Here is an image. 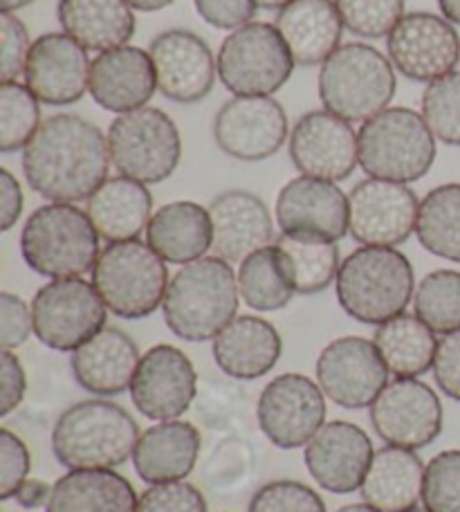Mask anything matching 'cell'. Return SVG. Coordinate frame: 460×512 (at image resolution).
I'll return each mask as SVG.
<instances>
[{
    "instance_id": "41",
    "label": "cell",
    "mask_w": 460,
    "mask_h": 512,
    "mask_svg": "<svg viewBox=\"0 0 460 512\" xmlns=\"http://www.w3.org/2000/svg\"><path fill=\"white\" fill-rule=\"evenodd\" d=\"M422 117L438 142L460 146V72H449L425 88Z\"/></svg>"
},
{
    "instance_id": "7",
    "label": "cell",
    "mask_w": 460,
    "mask_h": 512,
    "mask_svg": "<svg viewBox=\"0 0 460 512\" xmlns=\"http://www.w3.org/2000/svg\"><path fill=\"white\" fill-rule=\"evenodd\" d=\"M360 167L368 178L411 185L436 162V135L422 113L393 106L364 122L357 133Z\"/></svg>"
},
{
    "instance_id": "3",
    "label": "cell",
    "mask_w": 460,
    "mask_h": 512,
    "mask_svg": "<svg viewBox=\"0 0 460 512\" xmlns=\"http://www.w3.org/2000/svg\"><path fill=\"white\" fill-rule=\"evenodd\" d=\"M140 436L124 407L104 398L81 400L54 423L52 452L68 470H113L135 454Z\"/></svg>"
},
{
    "instance_id": "27",
    "label": "cell",
    "mask_w": 460,
    "mask_h": 512,
    "mask_svg": "<svg viewBox=\"0 0 460 512\" xmlns=\"http://www.w3.org/2000/svg\"><path fill=\"white\" fill-rule=\"evenodd\" d=\"M274 27L288 43L297 66H324L342 45L344 21L335 0H292L279 9Z\"/></svg>"
},
{
    "instance_id": "17",
    "label": "cell",
    "mask_w": 460,
    "mask_h": 512,
    "mask_svg": "<svg viewBox=\"0 0 460 512\" xmlns=\"http://www.w3.org/2000/svg\"><path fill=\"white\" fill-rule=\"evenodd\" d=\"M218 149L241 162H261L288 142V115L272 97H232L211 126Z\"/></svg>"
},
{
    "instance_id": "45",
    "label": "cell",
    "mask_w": 460,
    "mask_h": 512,
    "mask_svg": "<svg viewBox=\"0 0 460 512\" xmlns=\"http://www.w3.org/2000/svg\"><path fill=\"white\" fill-rule=\"evenodd\" d=\"M32 43L21 18L14 12L0 14V84H9L23 75Z\"/></svg>"
},
{
    "instance_id": "11",
    "label": "cell",
    "mask_w": 460,
    "mask_h": 512,
    "mask_svg": "<svg viewBox=\"0 0 460 512\" xmlns=\"http://www.w3.org/2000/svg\"><path fill=\"white\" fill-rule=\"evenodd\" d=\"M30 306L36 340L52 351L75 353L106 328L104 299L81 277L52 279L36 290Z\"/></svg>"
},
{
    "instance_id": "52",
    "label": "cell",
    "mask_w": 460,
    "mask_h": 512,
    "mask_svg": "<svg viewBox=\"0 0 460 512\" xmlns=\"http://www.w3.org/2000/svg\"><path fill=\"white\" fill-rule=\"evenodd\" d=\"M23 214V189L12 171L0 169V230L9 232Z\"/></svg>"
},
{
    "instance_id": "53",
    "label": "cell",
    "mask_w": 460,
    "mask_h": 512,
    "mask_svg": "<svg viewBox=\"0 0 460 512\" xmlns=\"http://www.w3.org/2000/svg\"><path fill=\"white\" fill-rule=\"evenodd\" d=\"M52 495V486L43 479H27L16 492V504L25 510H36L41 506H48Z\"/></svg>"
},
{
    "instance_id": "49",
    "label": "cell",
    "mask_w": 460,
    "mask_h": 512,
    "mask_svg": "<svg viewBox=\"0 0 460 512\" xmlns=\"http://www.w3.org/2000/svg\"><path fill=\"white\" fill-rule=\"evenodd\" d=\"M193 7L207 25L227 32L252 23L259 9L256 0H193Z\"/></svg>"
},
{
    "instance_id": "50",
    "label": "cell",
    "mask_w": 460,
    "mask_h": 512,
    "mask_svg": "<svg viewBox=\"0 0 460 512\" xmlns=\"http://www.w3.org/2000/svg\"><path fill=\"white\" fill-rule=\"evenodd\" d=\"M434 380L447 398L460 402V331L443 335L434 362Z\"/></svg>"
},
{
    "instance_id": "29",
    "label": "cell",
    "mask_w": 460,
    "mask_h": 512,
    "mask_svg": "<svg viewBox=\"0 0 460 512\" xmlns=\"http://www.w3.org/2000/svg\"><path fill=\"white\" fill-rule=\"evenodd\" d=\"M200 454V432L187 420H164L146 429L137 441L133 465L140 479L158 483L184 481L193 472Z\"/></svg>"
},
{
    "instance_id": "30",
    "label": "cell",
    "mask_w": 460,
    "mask_h": 512,
    "mask_svg": "<svg viewBox=\"0 0 460 512\" xmlns=\"http://www.w3.org/2000/svg\"><path fill=\"white\" fill-rule=\"evenodd\" d=\"M146 243L167 263L187 265L202 259L214 245L209 209L191 200L162 205L146 227Z\"/></svg>"
},
{
    "instance_id": "9",
    "label": "cell",
    "mask_w": 460,
    "mask_h": 512,
    "mask_svg": "<svg viewBox=\"0 0 460 512\" xmlns=\"http://www.w3.org/2000/svg\"><path fill=\"white\" fill-rule=\"evenodd\" d=\"M216 63L220 84L234 97H272L288 84L297 66L279 30L261 21L229 34Z\"/></svg>"
},
{
    "instance_id": "22",
    "label": "cell",
    "mask_w": 460,
    "mask_h": 512,
    "mask_svg": "<svg viewBox=\"0 0 460 512\" xmlns=\"http://www.w3.org/2000/svg\"><path fill=\"white\" fill-rule=\"evenodd\" d=\"M373 456V441L362 427L333 420L310 438L303 463L319 488L333 495H351L362 488Z\"/></svg>"
},
{
    "instance_id": "10",
    "label": "cell",
    "mask_w": 460,
    "mask_h": 512,
    "mask_svg": "<svg viewBox=\"0 0 460 512\" xmlns=\"http://www.w3.org/2000/svg\"><path fill=\"white\" fill-rule=\"evenodd\" d=\"M108 146L113 167L144 185H158L171 178L182 160V137L176 122L151 106L117 115L108 128Z\"/></svg>"
},
{
    "instance_id": "15",
    "label": "cell",
    "mask_w": 460,
    "mask_h": 512,
    "mask_svg": "<svg viewBox=\"0 0 460 512\" xmlns=\"http://www.w3.org/2000/svg\"><path fill=\"white\" fill-rule=\"evenodd\" d=\"M371 423L386 445L422 450L443 432V402L418 378H395L371 405Z\"/></svg>"
},
{
    "instance_id": "39",
    "label": "cell",
    "mask_w": 460,
    "mask_h": 512,
    "mask_svg": "<svg viewBox=\"0 0 460 512\" xmlns=\"http://www.w3.org/2000/svg\"><path fill=\"white\" fill-rule=\"evenodd\" d=\"M413 310L436 335L460 331V272H429L416 286Z\"/></svg>"
},
{
    "instance_id": "31",
    "label": "cell",
    "mask_w": 460,
    "mask_h": 512,
    "mask_svg": "<svg viewBox=\"0 0 460 512\" xmlns=\"http://www.w3.org/2000/svg\"><path fill=\"white\" fill-rule=\"evenodd\" d=\"M86 212L104 241H135L151 223L153 196L144 182L126 176L108 178L88 198Z\"/></svg>"
},
{
    "instance_id": "20",
    "label": "cell",
    "mask_w": 460,
    "mask_h": 512,
    "mask_svg": "<svg viewBox=\"0 0 460 512\" xmlns=\"http://www.w3.org/2000/svg\"><path fill=\"white\" fill-rule=\"evenodd\" d=\"M149 54L158 75V90L171 102L191 106L211 95L218 63L207 41L191 30H167L155 36Z\"/></svg>"
},
{
    "instance_id": "54",
    "label": "cell",
    "mask_w": 460,
    "mask_h": 512,
    "mask_svg": "<svg viewBox=\"0 0 460 512\" xmlns=\"http://www.w3.org/2000/svg\"><path fill=\"white\" fill-rule=\"evenodd\" d=\"M128 5H131L133 9H137V12H160V9H167L169 5L176 3V0H126Z\"/></svg>"
},
{
    "instance_id": "34",
    "label": "cell",
    "mask_w": 460,
    "mask_h": 512,
    "mask_svg": "<svg viewBox=\"0 0 460 512\" xmlns=\"http://www.w3.org/2000/svg\"><path fill=\"white\" fill-rule=\"evenodd\" d=\"M131 481L113 470H70L54 483L45 512H137Z\"/></svg>"
},
{
    "instance_id": "16",
    "label": "cell",
    "mask_w": 460,
    "mask_h": 512,
    "mask_svg": "<svg viewBox=\"0 0 460 512\" xmlns=\"http://www.w3.org/2000/svg\"><path fill=\"white\" fill-rule=\"evenodd\" d=\"M386 52L400 75L418 84H431L456 70L460 36L445 16L411 12L386 36Z\"/></svg>"
},
{
    "instance_id": "42",
    "label": "cell",
    "mask_w": 460,
    "mask_h": 512,
    "mask_svg": "<svg viewBox=\"0 0 460 512\" xmlns=\"http://www.w3.org/2000/svg\"><path fill=\"white\" fill-rule=\"evenodd\" d=\"M344 27L360 39H384L404 18V0H335Z\"/></svg>"
},
{
    "instance_id": "56",
    "label": "cell",
    "mask_w": 460,
    "mask_h": 512,
    "mask_svg": "<svg viewBox=\"0 0 460 512\" xmlns=\"http://www.w3.org/2000/svg\"><path fill=\"white\" fill-rule=\"evenodd\" d=\"M32 3H36V0H0V7H3V12H18V9Z\"/></svg>"
},
{
    "instance_id": "38",
    "label": "cell",
    "mask_w": 460,
    "mask_h": 512,
    "mask_svg": "<svg viewBox=\"0 0 460 512\" xmlns=\"http://www.w3.org/2000/svg\"><path fill=\"white\" fill-rule=\"evenodd\" d=\"M238 290H241V299L245 304L252 310H259V313L281 310L297 295L288 274H285L276 245L256 250L241 263V268H238Z\"/></svg>"
},
{
    "instance_id": "23",
    "label": "cell",
    "mask_w": 460,
    "mask_h": 512,
    "mask_svg": "<svg viewBox=\"0 0 460 512\" xmlns=\"http://www.w3.org/2000/svg\"><path fill=\"white\" fill-rule=\"evenodd\" d=\"M90 59L84 45L66 32L41 34L25 63V86L41 104L70 106L88 93Z\"/></svg>"
},
{
    "instance_id": "5",
    "label": "cell",
    "mask_w": 460,
    "mask_h": 512,
    "mask_svg": "<svg viewBox=\"0 0 460 512\" xmlns=\"http://www.w3.org/2000/svg\"><path fill=\"white\" fill-rule=\"evenodd\" d=\"M99 232L88 212L70 203L34 209L23 225L21 254L27 268L48 279L84 277L99 259Z\"/></svg>"
},
{
    "instance_id": "33",
    "label": "cell",
    "mask_w": 460,
    "mask_h": 512,
    "mask_svg": "<svg viewBox=\"0 0 460 512\" xmlns=\"http://www.w3.org/2000/svg\"><path fill=\"white\" fill-rule=\"evenodd\" d=\"M63 32L92 52L128 45L135 34V14L126 0H59Z\"/></svg>"
},
{
    "instance_id": "58",
    "label": "cell",
    "mask_w": 460,
    "mask_h": 512,
    "mask_svg": "<svg viewBox=\"0 0 460 512\" xmlns=\"http://www.w3.org/2000/svg\"><path fill=\"white\" fill-rule=\"evenodd\" d=\"M288 3H292V0H256V5H259L261 9H276V12L283 9Z\"/></svg>"
},
{
    "instance_id": "1",
    "label": "cell",
    "mask_w": 460,
    "mask_h": 512,
    "mask_svg": "<svg viewBox=\"0 0 460 512\" xmlns=\"http://www.w3.org/2000/svg\"><path fill=\"white\" fill-rule=\"evenodd\" d=\"M108 135L75 113L43 120L23 149L27 185L50 203H81L108 180Z\"/></svg>"
},
{
    "instance_id": "21",
    "label": "cell",
    "mask_w": 460,
    "mask_h": 512,
    "mask_svg": "<svg viewBox=\"0 0 460 512\" xmlns=\"http://www.w3.org/2000/svg\"><path fill=\"white\" fill-rule=\"evenodd\" d=\"M283 234L337 243L348 234V196L335 182L299 176L283 185L274 205Z\"/></svg>"
},
{
    "instance_id": "19",
    "label": "cell",
    "mask_w": 460,
    "mask_h": 512,
    "mask_svg": "<svg viewBox=\"0 0 460 512\" xmlns=\"http://www.w3.org/2000/svg\"><path fill=\"white\" fill-rule=\"evenodd\" d=\"M288 142L290 160L301 176L342 182L360 164L355 128L326 108L301 115Z\"/></svg>"
},
{
    "instance_id": "14",
    "label": "cell",
    "mask_w": 460,
    "mask_h": 512,
    "mask_svg": "<svg viewBox=\"0 0 460 512\" xmlns=\"http://www.w3.org/2000/svg\"><path fill=\"white\" fill-rule=\"evenodd\" d=\"M315 371L326 398L344 409L371 407L391 376L375 342L357 335L339 337L324 346Z\"/></svg>"
},
{
    "instance_id": "12",
    "label": "cell",
    "mask_w": 460,
    "mask_h": 512,
    "mask_svg": "<svg viewBox=\"0 0 460 512\" xmlns=\"http://www.w3.org/2000/svg\"><path fill=\"white\" fill-rule=\"evenodd\" d=\"M420 200L402 182L366 178L348 194V232L371 248H398L416 232Z\"/></svg>"
},
{
    "instance_id": "46",
    "label": "cell",
    "mask_w": 460,
    "mask_h": 512,
    "mask_svg": "<svg viewBox=\"0 0 460 512\" xmlns=\"http://www.w3.org/2000/svg\"><path fill=\"white\" fill-rule=\"evenodd\" d=\"M137 512H207L202 492L187 481L158 483L137 499Z\"/></svg>"
},
{
    "instance_id": "13",
    "label": "cell",
    "mask_w": 460,
    "mask_h": 512,
    "mask_svg": "<svg viewBox=\"0 0 460 512\" xmlns=\"http://www.w3.org/2000/svg\"><path fill=\"white\" fill-rule=\"evenodd\" d=\"M326 393L301 373H283L261 391L256 420L265 438L281 450L306 447L326 425Z\"/></svg>"
},
{
    "instance_id": "4",
    "label": "cell",
    "mask_w": 460,
    "mask_h": 512,
    "mask_svg": "<svg viewBox=\"0 0 460 512\" xmlns=\"http://www.w3.org/2000/svg\"><path fill=\"white\" fill-rule=\"evenodd\" d=\"M335 290L348 317L380 326L407 310L416 295V272L400 250L362 245L339 265Z\"/></svg>"
},
{
    "instance_id": "36",
    "label": "cell",
    "mask_w": 460,
    "mask_h": 512,
    "mask_svg": "<svg viewBox=\"0 0 460 512\" xmlns=\"http://www.w3.org/2000/svg\"><path fill=\"white\" fill-rule=\"evenodd\" d=\"M274 245L297 295H317L337 281L342 265L337 243L281 234Z\"/></svg>"
},
{
    "instance_id": "26",
    "label": "cell",
    "mask_w": 460,
    "mask_h": 512,
    "mask_svg": "<svg viewBox=\"0 0 460 512\" xmlns=\"http://www.w3.org/2000/svg\"><path fill=\"white\" fill-rule=\"evenodd\" d=\"M140 360V349L131 335L122 328L106 326L72 353L70 369L81 389L110 398L131 389Z\"/></svg>"
},
{
    "instance_id": "37",
    "label": "cell",
    "mask_w": 460,
    "mask_h": 512,
    "mask_svg": "<svg viewBox=\"0 0 460 512\" xmlns=\"http://www.w3.org/2000/svg\"><path fill=\"white\" fill-rule=\"evenodd\" d=\"M416 236L438 259L460 263V182L431 189L420 200Z\"/></svg>"
},
{
    "instance_id": "51",
    "label": "cell",
    "mask_w": 460,
    "mask_h": 512,
    "mask_svg": "<svg viewBox=\"0 0 460 512\" xmlns=\"http://www.w3.org/2000/svg\"><path fill=\"white\" fill-rule=\"evenodd\" d=\"M0 380H3V393H0V416L7 418L14 409H18L25 391L27 378L21 360L12 351H3L0 355Z\"/></svg>"
},
{
    "instance_id": "40",
    "label": "cell",
    "mask_w": 460,
    "mask_h": 512,
    "mask_svg": "<svg viewBox=\"0 0 460 512\" xmlns=\"http://www.w3.org/2000/svg\"><path fill=\"white\" fill-rule=\"evenodd\" d=\"M41 124V102L30 88L18 81L0 84V151L25 149Z\"/></svg>"
},
{
    "instance_id": "25",
    "label": "cell",
    "mask_w": 460,
    "mask_h": 512,
    "mask_svg": "<svg viewBox=\"0 0 460 512\" xmlns=\"http://www.w3.org/2000/svg\"><path fill=\"white\" fill-rule=\"evenodd\" d=\"M214 245L211 250L227 263H243L256 250L274 241L270 207L252 191L229 189L209 203Z\"/></svg>"
},
{
    "instance_id": "18",
    "label": "cell",
    "mask_w": 460,
    "mask_h": 512,
    "mask_svg": "<svg viewBox=\"0 0 460 512\" xmlns=\"http://www.w3.org/2000/svg\"><path fill=\"white\" fill-rule=\"evenodd\" d=\"M128 391L144 418L178 420L196 400L198 373L178 346L158 344L142 355Z\"/></svg>"
},
{
    "instance_id": "24",
    "label": "cell",
    "mask_w": 460,
    "mask_h": 512,
    "mask_svg": "<svg viewBox=\"0 0 460 512\" xmlns=\"http://www.w3.org/2000/svg\"><path fill=\"white\" fill-rule=\"evenodd\" d=\"M88 93L108 113H131L144 108L158 93V75L149 50L122 45L99 52L90 63Z\"/></svg>"
},
{
    "instance_id": "59",
    "label": "cell",
    "mask_w": 460,
    "mask_h": 512,
    "mask_svg": "<svg viewBox=\"0 0 460 512\" xmlns=\"http://www.w3.org/2000/svg\"><path fill=\"white\" fill-rule=\"evenodd\" d=\"M409 512H429V510H420V508H413V510H409Z\"/></svg>"
},
{
    "instance_id": "2",
    "label": "cell",
    "mask_w": 460,
    "mask_h": 512,
    "mask_svg": "<svg viewBox=\"0 0 460 512\" xmlns=\"http://www.w3.org/2000/svg\"><path fill=\"white\" fill-rule=\"evenodd\" d=\"M241 290L232 263L202 256L173 274L162 313L169 331L184 342H209L236 319Z\"/></svg>"
},
{
    "instance_id": "8",
    "label": "cell",
    "mask_w": 460,
    "mask_h": 512,
    "mask_svg": "<svg viewBox=\"0 0 460 512\" xmlns=\"http://www.w3.org/2000/svg\"><path fill=\"white\" fill-rule=\"evenodd\" d=\"M167 261L140 239L108 243L92 268V286L108 313L144 319L164 304L169 290Z\"/></svg>"
},
{
    "instance_id": "55",
    "label": "cell",
    "mask_w": 460,
    "mask_h": 512,
    "mask_svg": "<svg viewBox=\"0 0 460 512\" xmlns=\"http://www.w3.org/2000/svg\"><path fill=\"white\" fill-rule=\"evenodd\" d=\"M438 7L449 23L460 25V0H438Z\"/></svg>"
},
{
    "instance_id": "44",
    "label": "cell",
    "mask_w": 460,
    "mask_h": 512,
    "mask_svg": "<svg viewBox=\"0 0 460 512\" xmlns=\"http://www.w3.org/2000/svg\"><path fill=\"white\" fill-rule=\"evenodd\" d=\"M247 512H326V504L306 483L281 479L256 490Z\"/></svg>"
},
{
    "instance_id": "35",
    "label": "cell",
    "mask_w": 460,
    "mask_h": 512,
    "mask_svg": "<svg viewBox=\"0 0 460 512\" xmlns=\"http://www.w3.org/2000/svg\"><path fill=\"white\" fill-rule=\"evenodd\" d=\"M373 342L395 378H420L434 369L436 333L418 315L402 313L380 324Z\"/></svg>"
},
{
    "instance_id": "32",
    "label": "cell",
    "mask_w": 460,
    "mask_h": 512,
    "mask_svg": "<svg viewBox=\"0 0 460 512\" xmlns=\"http://www.w3.org/2000/svg\"><path fill=\"white\" fill-rule=\"evenodd\" d=\"M425 468L416 450L386 445L377 450L362 483V499L382 512H409L422 501Z\"/></svg>"
},
{
    "instance_id": "6",
    "label": "cell",
    "mask_w": 460,
    "mask_h": 512,
    "mask_svg": "<svg viewBox=\"0 0 460 512\" xmlns=\"http://www.w3.org/2000/svg\"><path fill=\"white\" fill-rule=\"evenodd\" d=\"M319 99L346 122H368L393 102L398 79L389 57L366 43H342L319 70Z\"/></svg>"
},
{
    "instance_id": "57",
    "label": "cell",
    "mask_w": 460,
    "mask_h": 512,
    "mask_svg": "<svg viewBox=\"0 0 460 512\" xmlns=\"http://www.w3.org/2000/svg\"><path fill=\"white\" fill-rule=\"evenodd\" d=\"M335 512H382V510H377V508H373L371 504H348V506H342L339 510H335Z\"/></svg>"
},
{
    "instance_id": "43",
    "label": "cell",
    "mask_w": 460,
    "mask_h": 512,
    "mask_svg": "<svg viewBox=\"0 0 460 512\" xmlns=\"http://www.w3.org/2000/svg\"><path fill=\"white\" fill-rule=\"evenodd\" d=\"M422 504L429 512H460V450H445L427 463Z\"/></svg>"
},
{
    "instance_id": "28",
    "label": "cell",
    "mask_w": 460,
    "mask_h": 512,
    "mask_svg": "<svg viewBox=\"0 0 460 512\" xmlns=\"http://www.w3.org/2000/svg\"><path fill=\"white\" fill-rule=\"evenodd\" d=\"M283 342L274 324L256 315H241L214 340V360L234 380H259L281 360Z\"/></svg>"
},
{
    "instance_id": "48",
    "label": "cell",
    "mask_w": 460,
    "mask_h": 512,
    "mask_svg": "<svg viewBox=\"0 0 460 512\" xmlns=\"http://www.w3.org/2000/svg\"><path fill=\"white\" fill-rule=\"evenodd\" d=\"M32 333V306H27L12 292H3L0 295V346H3V351H14L23 346Z\"/></svg>"
},
{
    "instance_id": "47",
    "label": "cell",
    "mask_w": 460,
    "mask_h": 512,
    "mask_svg": "<svg viewBox=\"0 0 460 512\" xmlns=\"http://www.w3.org/2000/svg\"><path fill=\"white\" fill-rule=\"evenodd\" d=\"M30 465V452L23 438L5 427L0 432V499L16 497L18 488L27 481Z\"/></svg>"
}]
</instances>
